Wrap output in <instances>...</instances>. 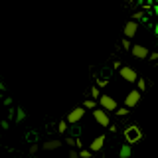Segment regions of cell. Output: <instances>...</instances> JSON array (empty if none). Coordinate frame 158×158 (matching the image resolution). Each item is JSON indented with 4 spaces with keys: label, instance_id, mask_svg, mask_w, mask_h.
Here are the masks:
<instances>
[{
    "label": "cell",
    "instance_id": "obj_1",
    "mask_svg": "<svg viewBox=\"0 0 158 158\" xmlns=\"http://www.w3.org/2000/svg\"><path fill=\"white\" fill-rule=\"evenodd\" d=\"M123 135H125V140L128 142V144H135V142H138L142 138V131L136 125H128Z\"/></svg>",
    "mask_w": 158,
    "mask_h": 158
},
{
    "label": "cell",
    "instance_id": "obj_2",
    "mask_svg": "<svg viewBox=\"0 0 158 158\" xmlns=\"http://www.w3.org/2000/svg\"><path fill=\"white\" fill-rule=\"evenodd\" d=\"M93 118H95V123H99L101 127H109V125H111L109 111H105L103 107H95V109H93Z\"/></svg>",
    "mask_w": 158,
    "mask_h": 158
},
{
    "label": "cell",
    "instance_id": "obj_3",
    "mask_svg": "<svg viewBox=\"0 0 158 158\" xmlns=\"http://www.w3.org/2000/svg\"><path fill=\"white\" fill-rule=\"evenodd\" d=\"M140 97H142V91H140V89H131V91L127 93V97H125V105L128 109L136 107L138 103H140Z\"/></svg>",
    "mask_w": 158,
    "mask_h": 158
},
{
    "label": "cell",
    "instance_id": "obj_4",
    "mask_svg": "<svg viewBox=\"0 0 158 158\" xmlns=\"http://www.w3.org/2000/svg\"><path fill=\"white\" fill-rule=\"evenodd\" d=\"M99 107H103L105 111H117L118 103H117V99L111 97V95H101L99 97Z\"/></svg>",
    "mask_w": 158,
    "mask_h": 158
},
{
    "label": "cell",
    "instance_id": "obj_5",
    "mask_svg": "<svg viewBox=\"0 0 158 158\" xmlns=\"http://www.w3.org/2000/svg\"><path fill=\"white\" fill-rule=\"evenodd\" d=\"M118 75L125 79V81H128V83H136V79H138L136 69H132L131 65H123L121 69H118Z\"/></svg>",
    "mask_w": 158,
    "mask_h": 158
},
{
    "label": "cell",
    "instance_id": "obj_6",
    "mask_svg": "<svg viewBox=\"0 0 158 158\" xmlns=\"http://www.w3.org/2000/svg\"><path fill=\"white\" fill-rule=\"evenodd\" d=\"M83 115H85V107H75V109H71V111L67 113V123H69V125H77V123H81Z\"/></svg>",
    "mask_w": 158,
    "mask_h": 158
},
{
    "label": "cell",
    "instance_id": "obj_7",
    "mask_svg": "<svg viewBox=\"0 0 158 158\" xmlns=\"http://www.w3.org/2000/svg\"><path fill=\"white\" fill-rule=\"evenodd\" d=\"M131 56L135 59H146L150 56V52H148V48L142 46V44H135V46L131 48Z\"/></svg>",
    "mask_w": 158,
    "mask_h": 158
},
{
    "label": "cell",
    "instance_id": "obj_8",
    "mask_svg": "<svg viewBox=\"0 0 158 158\" xmlns=\"http://www.w3.org/2000/svg\"><path fill=\"white\" fill-rule=\"evenodd\" d=\"M138 32V22L136 20H128L125 24V28H123V34H125V38H135Z\"/></svg>",
    "mask_w": 158,
    "mask_h": 158
},
{
    "label": "cell",
    "instance_id": "obj_9",
    "mask_svg": "<svg viewBox=\"0 0 158 158\" xmlns=\"http://www.w3.org/2000/svg\"><path fill=\"white\" fill-rule=\"evenodd\" d=\"M105 138H107L105 135H99L97 138H93V142L89 144V150H91V152H99L103 146H105Z\"/></svg>",
    "mask_w": 158,
    "mask_h": 158
},
{
    "label": "cell",
    "instance_id": "obj_10",
    "mask_svg": "<svg viewBox=\"0 0 158 158\" xmlns=\"http://www.w3.org/2000/svg\"><path fill=\"white\" fill-rule=\"evenodd\" d=\"M63 146V142L59 140V138H49V140H46L42 144L44 150H57V148H61Z\"/></svg>",
    "mask_w": 158,
    "mask_h": 158
},
{
    "label": "cell",
    "instance_id": "obj_11",
    "mask_svg": "<svg viewBox=\"0 0 158 158\" xmlns=\"http://www.w3.org/2000/svg\"><path fill=\"white\" fill-rule=\"evenodd\" d=\"M131 156H132V148L128 142H125V144L118 148V158H131Z\"/></svg>",
    "mask_w": 158,
    "mask_h": 158
},
{
    "label": "cell",
    "instance_id": "obj_12",
    "mask_svg": "<svg viewBox=\"0 0 158 158\" xmlns=\"http://www.w3.org/2000/svg\"><path fill=\"white\" fill-rule=\"evenodd\" d=\"M83 107H85V109H91V111H93V109H95V107H99L97 105V99H85V101H83Z\"/></svg>",
    "mask_w": 158,
    "mask_h": 158
},
{
    "label": "cell",
    "instance_id": "obj_13",
    "mask_svg": "<svg viewBox=\"0 0 158 158\" xmlns=\"http://www.w3.org/2000/svg\"><path fill=\"white\" fill-rule=\"evenodd\" d=\"M128 113H131V109H128V107L125 105V107H118L117 111H115V115H117V117H127Z\"/></svg>",
    "mask_w": 158,
    "mask_h": 158
},
{
    "label": "cell",
    "instance_id": "obj_14",
    "mask_svg": "<svg viewBox=\"0 0 158 158\" xmlns=\"http://www.w3.org/2000/svg\"><path fill=\"white\" fill-rule=\"evenodd\" d=\"M16 121L18 123L26 121V111H24V109H16Z\"/></svg>",
    "mask_w": 158,
    "mask_h": 158
},
{
    "label": "cell",
    "instance_id": "obj_15",
    "mask_svg": "<svg viewBox=\"0 0 158 158\" xmlns=\"http://www.w3.org/2000/svg\"><path fill=\"white\" fill-rule=\"evenodd\" d=\"M67 125H69L67 121H59V125H57V131L61 132V135H65V132H67Z\"/></svg>",
    "mask_w": 158,
    "mask_h": 158
},
{
    "label": "cell",
    "instance_id": "obj_16",
    "mask_svg": "<svg viewBox=\"0 0 158 158\" xmlns=\"http://www.w3.org/2000/svg\"><path fill=\"white\" fill-rule=\"evenodd\" d=\"M121 46H123V49H127V52H131V38H123V42H121Z\"/></svg>",
    "mask_w": 158,
    "mask_h": 158
},
{
    "label": "cell",
    "instance_id": "obj_17",
    "mask_svg": "<svg viewBox=\"0 0 158 158\" xmlns=\"http://www.w3.org/2000/svg\"><path fill=\"white\" fill-rule=\"evenodd\" d=\"M136 89H140V91H146V81H144V79H140V77L136 79Z\"/></svg>",
    "mask_w": 158,
    "mask_h": 158
},
{
    "label": "cell",
    "instance_id": "obj_18",
    "mask_svg": "<svg viewBox=\"0 0 158 158\" xmlns=\"http://www.w3.org/2000/svg\"><path fill=\"white\" fill-rule=\"evenodd\" d=\"M142 18H146V16H144V12H142V10H136V12L132 14V20H136V22H138V20H142Z\"/></svg>",
    "mask_w": 158,
    "mask_h": 158
},
{
    "label": "cell",
    "instance_id": "obj_19",
    "mask_svg": "<svg viewBox=\"0 0 158 158\" xmlns=\"http://www.w3.org/2000/svg\"><path fill=\"white\" fill-rule=\"evenodd\" d=\"M91 97L99 101V97H101V93H99V87H91Z\"/></svg>",
    "mask_w": 158,
    "mask_h": 158
},
{
    "label": "cell",
    "instance_id": "obj_20",
    "mask_svg": "<svg viewBox=\"0 0 158 158\" xmlns=\"http://www.w3.org/2000/svg\"><path fill=\"white\" fill-rule=\"evenodd\" d=\"M79 156H81V158H91V150H85V148H81V150H79Z\"/></svg>",
    "mask_w": 158,
    "mask_h": 158
},
{
    "label": "cell",
    "instance_id": "obj_21",
    "mask_svg": "<svg viewBox=\"0 0 158 158\" xmlns=\"http://www.w3.org/2000/svg\"><path fill=\"white\" fill-rule=\"evenodd\" d=\"M67 158H81V156H79V150H73V148H71V150L67 152Z\"/></svg>",
    "mask_w": 158,
    "mask_h": 158
},
{
    "label": "cell",
    "instance_id": "obj_22",
    "mask_svg": "<svg viewBox=\"0 0 158 158\" xmlns=\"http://www.w3.org/2000/svg\"><path fill=\"white\" fill-rule=\"evenodd\" d=\"M107 85H109L107 79H97V87H107Z\"/></svg>",
    "mask_w": 158,
    "mask_h": 158
},
{
    "label": "cell",
    "instance_id": "obj_23",
    "mask_svg": "<svg viewBox=\"0 0 158 158\" xmlns=\"http://www.w3.org/2000/svg\"><path fill=\"white\" fill-rule=\"evenodd\" d=\"M38 148H40V146L36 144V142H34V144H32V146H30V154H32V156H34V154H36V152H38Z\"/></svg>",
    "mask_w": 158,
    "mask_h": 158
},
{
    "label": "cell",
    "instance_id": "obj_24",
    "mask_svg": "<svg viewBox=\"0 0 158 158\" xmlns=\"http://www.w3.org/2000/svg\"><path fill=\"white\" fill-rule=\"evenodd\" d=\"M148 59H152V61H158V52H152L150 56H148Z\"/></svg>",
    "mask_w": 158,
    "mask_h": 158
},
{
    "label": "cell",
    "instance_id": "obj_25",
    "mask_svg": "<svg viewBox=\"0 0 158 158\" xmlns=\"http://www.w3.org/2000/svg\"><path fill=\"white\" fill-rule=\"evenodd\" d=\"M4 105H6V107H10V105H12V99H10V97H6V99H4Z\"/></svg>",
    "mask_w": 158,
    "mask_h": 158
},
{
    "label": "cell",
    "instance_id": "obj_26",
    "mask_svg": "<svg viewBox=\"0 0 158 158\" xmlns=\"http://www.w3.org/2000/svg\"><path fill=\"white\" fill-rule=\"evenodd\" d=\"M113 67H115V69H121L123 65H121V61H117V59H115V63H113Z\"/></svg>",
    "mask_w": 158,
    "mask_h": 158
},
{
    "label": "cell",
    "instance_id": "obj_27",
    "mask_svg": "<svg viewBox=\"0 0 158 158\" xmlns=\"http://www.w3.org/2000/svg\"><path fill=\"white\" fill-rule=\"evenodd\" d=\"M107 128H109V131H111V132H117V125H109Z\"/></svg>",
    "mask_w": 158,
    "mask_h": 158
},
{
    "label": "cell",
    "instance_id": "obj_28",
    "mask_svg": "<svg viewBox=\"0 0 158 158\" xmlns=\"http://www.w3.org/2000/svg\"><path fill=\"white\" fill-rule=\"evenodd\" d=\"M2 91H6V85H4V81H0V93Z\"/></svg>",
    "mask_w": 158,
    "mask_h": 158
},
{
    "label": "cell",
    "instance_id": "obj_29",
    "mask_svg": "<svg viewBox=\"0 0 158 158\" xmlns=\"http://www.w3.org/2000/svg\"><path fill=\"white\" fill-rule=\"evenodd\" d=\"M152 10H154V14H158V2H154V8Z\"/></svg>",
    "mask_w": 158,
    "mask_h": 158
},
{
    "label": "cell",
    "instance_id": "obj_30",
    "mask_svg": "<svg viewBox=\"0 0 158 158\" xmlns=\"http://www.w3.org/2000/svg\"><path fill=\"white\" fill-rule=\"evenodd\" d=\"M154 34L158 36V24H154Z\"/></svg>",
    "mask_w": 158,
    "mask_h": 158
},
{
    "label": "cell",
    "instance_id": "obj_31",
    "mask_svg": "<svg viewBox=\"0 0 158 158\" xmlns=\"http://www.w3.org/2000/svg\"><path fill=\"white\" fill-rule=\"evenodd\" d=\"M127 2H132V0H127Z\"/></svg>",
    "mask_w": 158,
    "mask_h": 158
},
{
    "label": "cell",
    "instance_id": "obj_32",
    "mask_svg": "<svg viewBox=\"0 0 158 158\" xmlns=\"http://www.w3.org/2000/svg\"><path fill=\"white\" fill-rule=\"evenodd\" d=\"M154 2H158V0H154Z\"/></svg>",
    "mask_w": 158,
    "mask_h": 158
}]
</instances>
